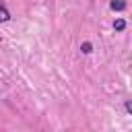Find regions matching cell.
Masks as SVG:
<instances>
[{"instance_id": "7a4b0ae2", "label": "cell", "mask_w": 132, "mask_h": 132, "mask_svg": "<svg viewBox=\"0 0 132 132\" xmlns=\"http://www.w3.org/2000/svg\"><path fill=\"white\" fill-rule=\"evenodd\" d=\"M113 29H116V31H124V29H126V21H124V19L113 21Z\"/></svg>"}, {"instance_id": "277c9868", "label": "cell", "mask_w": 132, "mask_h": 132, "mask_svg": "<svg viewBox=\"0 0 132 132\" xmlns=\"http://www.w3.org/2000/svg\"><path fill=\"white\" fill-rule=\"evenodd\" d=\"M80 50H82V52H85V54H89V52H91V50H93V45H91V43H89V41H85V43H82V45H80Z\"/></svg>"}, {"instance_id": "6da1fadb", "label": "cell", "mask_w": 132, "mask_h": 132, "mask_svg": "<svg viewBox=\"0 0 132 132\" xmlns=\"http://www.w3.org/2000/svg\"><path fill=\"white\" fill-rule=\"evenodd\" d=\"M109 6H111V10H124L126 8V2L124 0H111Z\"/></svg>"}, {"instance_id": "5b68a950", "label": "cell", "mask_w": 132, "mask_h": 132, "mask_svg": "<svg viewBox=\"0 0 132 132\" xmlns=\"http://www.w3.org/2000/svg\"><path fill=\"white\" fill-rule=\"evenodd\" d=\"M124 107H126V111H130V113H132V101H126V103H124Z\"/></svg>"}, {"instance_id": "3957f363", "label": "cell", "mask_w": 132, "mask_h": 132, "mask_svg": "<svg viewBox=\"0 0 132 132\" xmlns=\"http://www.w3.org/2000/svg\"><path fill=\"white\" fill-rule=\"evenodd\" d=\"M0 19L2 21H8L10 16H8V10H6V6H2V10H0Z\"/></svg>"}]
</instances>
